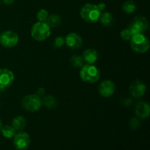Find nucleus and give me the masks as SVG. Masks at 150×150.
I'll return each instance as SVG.
<instances>
[{
	"label": "nucleus",
	"instance_id": "f3484780",
	"mask_svg": "<svg viewBox=\"0 0 150 150\" xmlns=\"http://www.w3.org/2000/svg\"><path fill=\"white\" fill-rule=\"evenodd\" d=\"M99 21L101 24L105 26H111L114 22V18L112 14L109 12H102L100 16Z\"/></svg>",
	"mask_w": 150,
	"mask_h": 150
},
{
	"label": "nucleus",
	"instance_id": "f8f14e48",
	"mask_svg": "<svg viewBox=\"0 0 150 150\" xmlns=\"http://www.w3.org/2000/svg\"><path fill=\"white\" fill-rule=\"evenodd\" d=\"M65 45L71 49H78L81 48L83 44V40L81 37L75 32L69 33L64 38Z\"/></svg>",
	"mask_w": 150,
	"mask_h": 150
},
{
	"label": "nucleus",
	"instance_id": "7c9ffc66",
	"mask_svg": "<svg viewBox=\"0 0 150 150\" xmlns=\"http://www.w3.org/2000/svg\"><path fill=\"white\" fill-rule=\"evenodd\" d=\"M1 2H2V1H1V0H0V4H1Z\"/></svg>",
	"mask_w": 150,
	"mask_h": 150
},
{
	"label": "nucleus",
	"instance_id": "39448f33",
	"mask_svg": "<svg viewBox=\"0 0 150 150\" xmlns=\"http://www.w3.org/2000/svg\"><path fill=\"white\" fill-rule=\"evenodd\" d=\"M21 105L26 111L35 112L42 107V98L36 94L26 95L22 98Z\"/></svg>",
	"mask_w": 150,
	"mask_h": 150
},
{
	"label": "nucleus",
	"instance_id": "dca6fc26",
	"mask_svg": "<svg viewBox=\"0 0 150 150\" xmlns=\"http://www.w3.org/2000/svg\"><path fill=\"white\" fill-rule=\"evenodd\" d=\"M42 104L48 109H54L57 106V100L52 95H45L42 98Z\"/></svg>",
	"mask_w": 150,
	"mask_h": 150
},
{
	"label": "nucleus",
	"instance_id": "2f4dec72",
	"mask_svg": "<svg viewBox=\"0 0 150 150\" xmlns=\"http://www.w3.org/2000/svg\"><path fill=\"white\" fill-rule=\"evenodd\" d=\"M0 105H1V103H0Z\"/></svg>",
	"mask_w": 150,
	"mask_h": 150
},
{
	"label": "nucleus",
	"instance_id": "a211bd4d",
	"mask_svg": "<svg viewBox=\"0 0 150 150\" xmlns=\"http://www.w3.org/2000/svg\"><path fill=\"white\" fill-rule=\"evenodd\" d=\"M46 22L49 25L50 27L57 28L61 24L62 19H61V17H60L59 15L51 14L48 16Z\"/></svg>",
	"mask_w": 150,
	"mask_h": 150
},
{
	"label": "nucleus",
	"instance_id": "c756f323",
	"mask_svg": "<svg viewBox=\"0 0 150 150\" xmlns=\"http://www.w3.org/2000/svg\"><path fill=\"white\" fill-rule=\"evenodd\" d=\"M3 125H2V122H1V120H0V130H1V128L2 127Z\"/></svg>",
	"mask_w": 150,
	"mask_h": 150
},
{
	"label": "nucleus",
	"instance_id": "1a4fd4ad",
	"mask_svg": "<svg viewBox=\"0 0 150 150\" xmlns=\"http://www.w3.org/2000/svg\"><path fill=\"white\" fill-rule=\"evenodd\" d=\"M116 85L111 80H104L98 86V92L103 98H110L114 94Z\"/></svg>",
	"mask_w": 150,
	"mask_h": 150
},
{
	"label": "nucleus",
	"instance_id": "bb28decb",
	"mask_svg": "<svg viewBox=\"0 0 150 150\" xmlns=\"http://www.w3.org/2000/svg\"><path fill=\"white\" fill-rule=\"evenodd\" d=\"M132 103H133V100L130 98H125V99L122 100V105H125V106H129V105H131Z\"/></svg>",
	"mask_w": 150,
	"mask_h": 150
},
{
	"label": "nucleus",
	"instance_id": "a878e982",
	"mask_svg": "<svg viewBox=\"0 0 150 150\" xmlns=\"http://www.w3.org/2000/svg\"><path fill=\"white\" fill-rule=\"evenodd\" d=\"M36 95H38V96H39L40 98H42V97L45 96V89H44V88H42V87L39 88V89H38V90H37Z\"/></svg>",
	"mask_w": 150,
	"mask_h": 150
},
{
	"label": "nucleus",
	"instance_id": "7ed1b4c3",
	"mask_svg": "<svg viewBox=\"0 0 150 150\" xmlns=\"http://www.w3.org/2000/svg\"><path fill=\"white\" fill-rule=\"evenodd\" d=\"M79 75L83 82L89 83H96L100 77V72L98 67L94 64H83L81 67Z\"/></svg>",
	"mask_w": 150,
	"mask_h": 150
},
{
	"label": "nucleus",
	"instance_id": "9b49d317",
	"mask_svg": "<svg viewBox=\"0 0 150 150\" xmlns=\"http://www.w3.org/2000/svg\"><path fill=\"white\" fill-rule=\"evenodd\" d=\"M130 93L133 98H141L145 95L146 91V86L141 81H135L133 83L130 84Z\"/></svg>",
	"mask_w": 150,
	"mask_h": 150
},
{
	"label": "nucleus",
	"instance_id": "aec40b11",
	"mask_svg": "<svg viewBox=\"0 0 150 150\" xmlns=\"http://www.w3.org/2000/svg\"><path fill=\"white\" fill-rule=\"evenodd\" d=\"M136 10V4L132 0L126 1L122 5V10L127 14H132Z\"/></svg>",
	"mask_w": 150,
	"mask_h": 150
},
{
	"label": "nucleus",
	"instance_id": "412c9836",
	"mask_svg": "<svg viewBox=\"0 0 150 150\" xmlns=\"http://www.w3.org/2000/svg\"><path fill=\"white\" fill-rule=\"evenodd\" d=\"M70 64L75 67H81L83 65V60L81 56L73 55L70 58Z\"/></svg>",
	"mask_w": 150,
	"mask_h": 150
},
{
	"label": "nucleus",
	"instance_id": "2eb2a0df",
	"mask_svg": "<svg viewBox=\"0 0 150 150\" xmlns=\"http://www.w3.org/2000/svg\"><path fill=\"white\" fill-rule=\"evenodd\" d=\"M26 126V120L22 116L15 117L12 121V127L16 131H22Z\"/></svg>",
	"mask_w": 150,
	"mask_h": 150
},
{
	"label": "nucleus",
	"instance_id": "4be33fe9",
	"mask_svg": "<svg viewBox=\"0 0 150 150\" xmlns=\"http://www.w3.org/2000/svg\"><path fill=\"white\" fill-rule=\"evenodd\" d=\"M48 11L45 9H41L37 13V19L38 21H42V22H46L47 19H48Z\"/></svg>",
	"mask_w": 150,
	"mask_h": 150
},
{
	"label": "nucleus",
	"instance_id": "b1692460",
	"mask_svg": "<svg viewBox=\"0 0 150 150\" xmlns=\"http://www.w3.org/2000/svg\"><path fill=\"white\" fill-rule=\"evenodd\" d=\"M129 125H130V128L133 129V130H136V129H138L140 127L141 122L139 119L133 117V118L130 119Z\"/></svg>",
	"mask_w": 150,
	"mask_h": 150
},
{
	"label": "nucleus",
	"instance_id": "c85d7f7f",
	"mask_svg": "<svg viewBox=\"0 0 150 150\" xmlns=\"http://www.w3.org/2000/svg\"><path fill=\"white\" fill-rule=\"evenodd\" d=\"M15 1L16 0H1V1L5 4H12L13 3H14Z\"/></svg>",
	"mask_w": 150,
	"mask_h": 150
},
{
	"label": "nucleus",
	"instance_id": "4468645a",
	"mask_svg": "<svg viewBox=\"0 0 150 150\" xmlns=\"http://www.w3.org/2000/svg\"><path fill=\"white\" fill-rule=\"evenodd\" d=\"M83 62L87 64H94L98 59V51L94 48H88L82 54Z\"/></svg>",
	"mask_w": 150,
	"mask_h": 150
},
{
	"label": "nucleus",
	"instance_id": "393cba45",
	"mask_svg": "<svg viewBox=\"0 0 150 150\" xmlns=\"http://www.w3.org/2000/svg\"><path fill=\"white\" fill-rule=\"evenodd\" d=\"M65 44V40H64V38L63 37H57L55 38L54 41V45L56 48H62L63 45Z\"/></svg>",
	"mask_w": 150,
	"mask_h": 150
},
{
	"label": "nucleus",
	"instance_id": "f257e3e1",
	"mask_svg": "<svg viewBox=\"0 0 150 150\" xmlns=\"http://www.w3.org/2000/svg\"><path fill=\"white\" fill-rule=\"evenodd\" d=\"M101 13L97 4L87 3L81 9L80 16L85 22L94 23L99 21Z\"/></svg>",
	"mask_w": 150,
	"mask_h": 150
},
{
	"label": "nucleus",
	"instance_id": "f03ea898",
	"mask_svg": "<svg viewBox=\"0 0 150 150\" xmlns=\"http://www.w3.org/2000/svg\"><path fill=\"white\" fill-rule=\"evenodd\" d=\"M51 29L47 22L38 21L31 29V36L38 42H42L50 37Z\"/></svg>",
	"mask_w": 150,
	"mask_h": 150
},
{
	"label": "nucleus",
	"instance_id": "ddd939ff",
	"mask_svg": "<svg viewBox=\"0 0 150 150\" xmlns=\"http://www.w3.org/2000/svg\"><path fill=\"white\" fill-rule=\"evenodd\" d=\"M135 113L139 119L144 120V119L148 118L150 114L149 104L145 101H140L136 104V108H135Z\"/></svg>",
	"mask_w": 150,
	"mask_h": 150
},
{
	"label": "nucleus",
	"instance_id": "6e6552de",
	"mask_svg": "<svg viewBox=\"0 0 150 150\" xmlns=\"http://www.w3.org/2000/svg\"><path fill=\"white\" fill-rule=\"evenodd\" d=\"M31 143V138L26 132L19 131L13 137V144L17 150H25L29 147Z\"/></svg>",
	"mask_w": 150,
	"mask_h": 150
},
{
	"label": "nucleus",
	"instance_id": "5701e85b",
	"mask_svg": "<svg viewBox=\"0 0 150 150\" xmlns=\"http://www.w3.org/2000/svg\"><path fill=\"white\" fill-rule=\"evenodd\" d=\"M133 34L130 32V29L128 28L127 29H125L120 32V37L122 38V39L124 40L125 41H130V40L131 39V38L133 37Z\"/></svg>",
	"mask_w": 150,
	"mask_h": 150
},
{
	"label": "nucleus",
	"instance_id": "20e7f679",
	"mask_svg": "<svg viewBox=\"0 0 150 150\" xmlns=\"http://www.w3.org/2000/svg\"><path fill=\"white\" fill-rule=\"evenodd\" d=\"M130 47L134 52L144 54L149 49V40L144 34L133 35L130 40Z\"/></svg>",
	"mask_w": 150,
	"mask_h": 150
},
{
	"label": "nucleus",
	"instance_id": "423d86ee",
	"mask_svg": "<svg viewBox=\"0 0 150 150\" xmlns=\"http://www.w3.org/2000/svg\"><path fill=\"white\" fill-rule=\"evenodd\" d=\"M128 29L133 35L144 34L149 29V22L144 16H137L134 18V21L130 23Z\"/></svg>",
	"mask_w": 150,
	"mask_h": 150
},
{
	"label": "nucleus",
	"instance_id": "9d476101",
	"mask_svg": "<svg viewBox=\"0 0 150 150\" xmlns=\"http://www.w3.org/2000/svg\"><path fill=\"white\" fill-rule=\"evenodd\" d=\"M14 79V74L11 70L7 68H0V89H4L11 86Z\"/></svg>",
	"mask_w": 150,
	"mask_h": 150
},
{
	"label": "nucleus",
	"instance_id": "0eeeda50",
	"mask_svg": "<svg viewBox=\"0 0 150 150\" xmlns=\"http://www.w3.org/2000/svg\"><path fill=\"white\" fill-rule=\"evenodd\" d=\"M18 35L13 31H4L0 35V44L5 48H14L18 45Z\"/></svg>",
	"mask_w": 150,
	"mask_h": 150
},
{
	"label": "nucleus",
	"instance_id": "6ab92c4d",
	"mask_svg": "<svg viewBox=\"0 0 150 150\" xmlns=\"http://www.w3.org/2000/svg\"><path fill=\"white\" fill-rule=\"evenodd\" d=\"M1 133L4 137L7 138V139H11V138L14 137L15 134H16V130L15 129L12 127V125H7L2 126L1 128Z\"/></svg>",
	"mask_w": 150,
	"mask_h": 150
},
{
	"label": "nucleus",
	"instance_id": "cd10ccee",
	"mask_svg": "<svg viewBox=\"0 0 150 150\" xmlns=\"http://www.w3.org/2000/svg\"><path fill=\"white\" fill-rule=\"evenodd\" d=\"M97 5H98V8H99V10H100L101 12L103 11V10H105V7H106V5H105V3H103V2L99 3V4H97Z\"/></svg>",
	"mask_w": 150,
	"mask_h": 150
}]
</instances>
